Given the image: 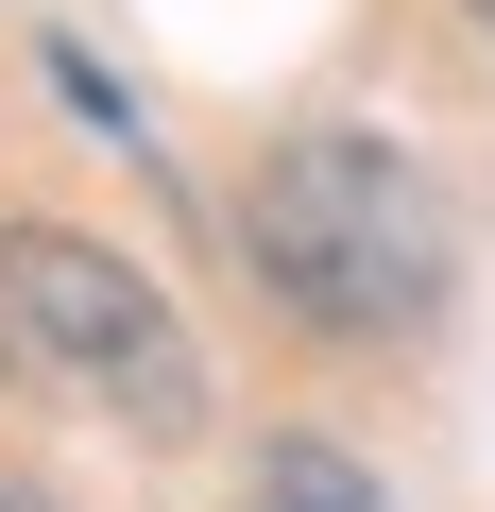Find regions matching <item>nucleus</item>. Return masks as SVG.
Masks as SVG:
<instances>
[{"label":"nucleus","mask_w":495,"mask_h":512,"mask_svg":"<svg viewBox=\"0 0 495 512\" xmlns=\"http://www.w3.org/2000/svg\"><path fill=\"white\" fill-rule=\"evenodd\" d=\"M239 256L274 274L291 325L325 342H410L444 308V188L376 137V120H308L257 154V188H239Z\"/></svg>","instance_id":"obj_1"},{"label":"nucleus","mask_w":495,"mask_h":512,"mask_svg":"<svg viewBox=\"0 0 495 512\" xmlns=\"http://www.w3.org/2000/svg\"><path fill=\"white\" fill-rule=\"evenodd\" d=\"M0 393L171 444V427H205V342L171 325V291L137 256H103L69 222H0Z\"/></svg>","instance_id":"obj_2"},{"label":"nucleus","mask_w":495,"mask_h":512,"mask_svg":"<svg viewBox=\"0 0 495 512\" xmlns=\"http://www.w3.org/2000/svg\"><path fill=\"white\" fill-rule=\"evenodd\" d=\"M257 512H393V495H376L342 444H274V461H257Z\"/></svg>","instance_id":"obj_3"},{"label":"nucleus","mask_w":495,"mask_h":512,"mask_svg":"<svg viewBox=\"0 0 495 512\" xmlns=\"http://www.w3.org/2000/svg\"><path fill=\"white\" fill-rule=\"evenodd\" d=\"M0 512H52V495H18V478H0Z\"/></svg>","instance_id":"obj_4"},{"label":"nucleus","mask_w":495,"mask_h":512,"mask_svg":"<svg viewBox=\"0 0 495 512\" xmlns=\"http://www.w3.org/2000/svg\"><path fill=\"white\" fill-rule=\"evenodd\" d=\"M478 35H495V0H478Z\"/></svg>","instance_id":"obj_5"}]
</instances>
